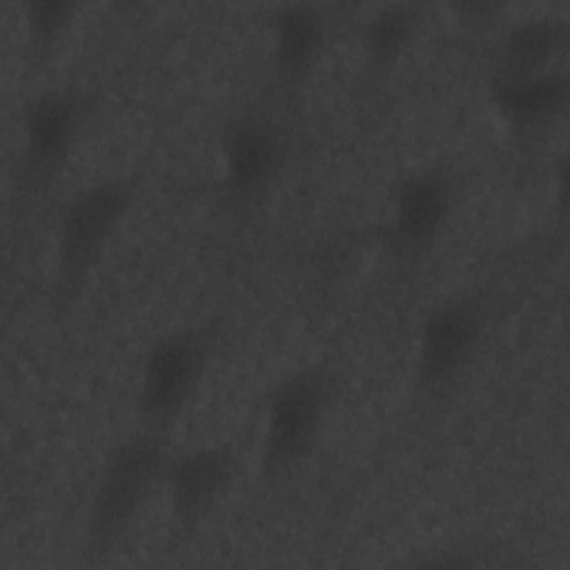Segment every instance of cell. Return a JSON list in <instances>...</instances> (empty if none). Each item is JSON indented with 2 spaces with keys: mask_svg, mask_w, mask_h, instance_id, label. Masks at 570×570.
Here are the masks:
<instances>
[{
  "mask_svg": "<svg viewBox=\"0 0 570 570\" xmlns=\"http://www.w3.org/2000/svg\"><path fill=\"white\" fill-rule=\"evenodd\" d=\"M283 125L265 111L234 116L220 134V185L229 200L252 205L267 196L287 163Z\"/></svg>",
  "mask_w": 570,
  "mask_h": 570,
  "instance_id": "cell-7",
  "label": "cell"
},
{
  "mask_svg": "<svg viewBox=\"0 0 570 570\" xmlns=\"http://www.w3.org/2000/svg\"><path fill=\"white\" fill-rule=\"evenodd\" d=\"M167 434L138 428L107 454L87 508L85 550L107 554L134 528L158 488L169 463Z\"/></svg>",
  "mask_w": 570,
  "mask_h": 570,
  "instance_id": "cell-1",
  "label": "cell"
},
{
  "mask_svg": "<svg viewBox=\"0 0 570 570\" xmlns=\"http://www.w3.org/2000/svg\"><path fill=\"white\" fill-rule=\"evenodd\" d=\"M80 4L73 0H27L20 4L27 45L33 58L49 56L69 33Z\"/></svg>",
  "mask_w": 570,
  "mask_h": 570,
  "instance_id": "cell-14",
  "label": "cell"
},
{
  "mask_svg": "<svg viewBox=\"0 0 570 570\" xmlns=\"http://www.w3.org/2000/svg\"><path fill=\"white\" fill-rule=\"evenodd\" d=\"M456 205V180L443 165L407 171L394 187L383 223L385 247L403 258H414L434 247L445 232Z\"/></svg>",
  "mask_w": 570,
  "mask_h": 570,
  "instance_id": "cell-8",
  "label": "cell"
},
{
  "mask_svg": "<svg viewBox=\"0 0 570 570\" xmlns=\"http://www.w3.org/2000/svg\"><path fill=\"white\" fill-rule=\"evenodd\" d=\"M425 20L423 4L385 2L374 7L361 27V51L370 69L387 71L412 49Z\"/></svg>",
  "mask_w": 570,
  "mask_h": 570,
  "instance_id": "cell-13",
  "label": "cell"
},
{
  "mask_svg": "<svg viewBox=\"0 0 570 570\" xmlns=\"http://www.w3.org/2000/svg\"><path fill=\"white\" fill-rule=\"evenodd\" d=\"M332 401L330 372L305 363L281 374L265 399L261 425V470L272 481L298 472L314 454Z\"/></svg>",
  "mask_w": 570,
  "mask_h": 570,
  "instance_id": "cell-3",
  "label": "cell"
},
{
  "mask_svg": "<svg viewBox=\"0 0 570 570\" xmlns=\"http://www.w3.org/2000/svg\"><path fill=\"white\" fill-rule=\"evenodd\" d=\"M138 196V178L100 176L78 187L60 207L53 229L56 298L71 303L100 263Z\"/></svg>",
  "mask_w": 570,
  "mask_h": 570,
  "instance_id": "cell-2",
  "label": "cell"
},
{
  "mask_svg": "<svg viewBox=\"0 0 570 570\" xmlns=\"http://www.w3.org/2000/svg\"><path fill=\"white\" fill-rule=\"evenodd\" d=\"M89 111V96L62 85L40 89L22 105L18 169L29 187H42L62 171L85 131Z\"/></svg>",
  "mask_w": 570,
  "mask_h": 570,
  "instance_id": "cell-6",
  "label": "cell"
},
{
  "mask_svg": "<svg viewBox=\"0 0 570 570\" xmlns=\"http://www.w3.org/2000/svg\"><path fill=\"white\" fill-rule=\"evenodd\" d=\"M485 334V309L472 294H452L421 318L414 347V385L425 399H445L472 367Z\"/></svg>",
  "mask_w": 570,
  "mask_h": 570,
  "instance_id": "cell-5",
  "label": "cell"
},
{
  "mask_svg": "<svg viewBox=\"0 0 570 570\" xmlns=\"http://www.w3.org/2000/svg\"><path fill=\"white\" fill-rule=\"evenodd\" d=\"M238 474V454L229 443H200L169 456L165 497L178 532H196L225 501Z\"/></svg>",
  "mask_w": 570,
  "mask_h": 570,
  "instance_id": "cell-9",
  "label": "cell"
},
{
  "mask_svg": "<svg viewBox=\"0 0 570 570\" xmlns=\"http://www.w3.org/2000/svg\"><path fill=\"white\" fill-rule=\"evenodd\" d=\"M212 347L214 336L205 325H180L151 341L136 381L138 428L169 434L205 381Z\"/></svg>",
  "mask_w": 570,
  "mask_h": 570,
  "instance_id": "cell-4",
  "label": "cell"
},
{
  "mask_svg": "<svg viewBox=\"0 0 570 570\" xmlns=\"http://www.w3.org/2000/svg\"><path fill=\"white\" fill-rule=\"evenodd\" d=\"M488 100L497 116L517 131H534L563 116L568 105V73L561 67L537 73L494 71Z\"/></svg>",
  "mask_w": 570,
  "mask_h": 570,
  "instance_id": "cell-10",
  "label": "cell"
},
{
  "mask_svg": "<svg viewBox=\"0 0 570 570\" xmlns=\"http://www.w3.org/2000/svg\"><path fill=\"white\" fill-rule=\"evenodd\" d=\"M568 40V20L559 13H530L508 24L499 40V67L503 73H537L559 67Z\"/></svg>",
  "mask_w": 570,
  "mask_h": 570,
  "instance_id": "cell-12",
  "label": "cell"
},
{
  "mask_svg": "<svg viewBox=\"0 0 570 570\" xmlns=\"http://www.w3.org/2000/svg\"><path fill=\"white\" fill-rule=\"evenodd\" d=\"M327 42V16L312 2H287L272 13L269 56L283 85L305 80Z\"/></svg>",
  "mask_w": 570,
  "mask_h": 570,
  "instance_id": "cell-11",
  "label": "cell"
},
{
  "mask_svg": "<svg viewBox=\"0 0 570 570\" xmlns=\"http://www.w3.org/2000/svg\"><path fill=\"white\" fill-rule=\"evenodd\" d=\"M454 9L459 11L461 18H468V20H485V18H494L497 13H501L499 2H485V0L456 2Z\"/></svg>",
  "mask_w": 570,
  "mask_h": 570,
  "instance_id": "cell-15",
  "label": "cell"
}]
</instances>
